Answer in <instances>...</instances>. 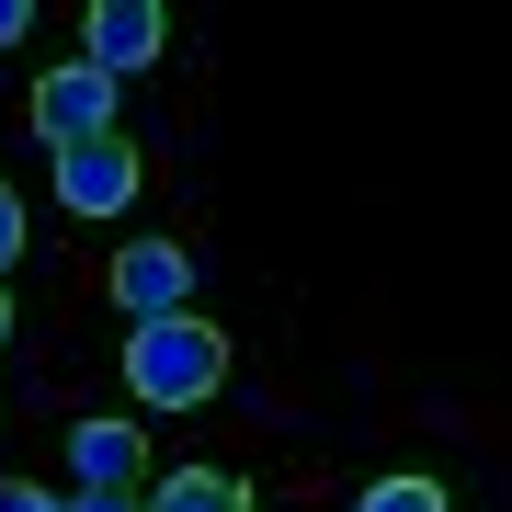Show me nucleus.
Segmentation results:
<instances>
[{"label": "nucleus", "mask_w": 512, "mask_h": 512, "mask_svg": "<svg viewBox=\"0 0 512 512\" xmlns=\"http://www.w3.org/2000/svg\"><path fill=\"white\" fill-rule=\"evenodd\" d=\"M126 387H137V410H205L228 387V330H205L194 308L183 319H137L126 330Z\"/></svg>", "instance_id": "nucleus-1"}, {"label": "nucleus", "mask_w": 512, "mask_h": 512, "mask_svg": "<svg viewBox=\"0 0 512 512\" xmlns=\"http://www.w3.org/2000/svg\"><path fill=\"white\" fill-rule=\"evenodd\" d=\"M35 137H46V148H92V137H114V80L80 69V57H69V69H46V80H35Z\"/></svg>", "instance_id": "nucleus-2"}, {"label": "nucleus", "mask_w": 512, "mask_h": 512, "mask_svg": "<svg viewBox=\"0 0 512 512\" xmlns=\"http://www.w3.org/2000/svg\"><path fill=\"white\" fill-rule=\"evenodd\" d=\"M114 308H126V319H183L194 308V251H183V239L114 251Z\"/></svg>", "instance_id": "nucleus-3"}, {"label": "nucleus", "mask_w": 512, "mask_h": 512, "mask_svg": "<svg viewBox=\"0 0 512 512\" xmlns=\"http://www.w3.org/2000/svg\"><path fill=\"white\" fill-rule=\"evenodd\" d=\"M57 205H69V217H126V205H137V148L126 137L57 148Z\"/></svg>", "instance_id": "nucleus-4"}, {"label": "nucleus", "mask_w": 512, "mask_h": 512, "mask_svg": "<svg viewBox=\"0 0 512 512\" xmlns=\"http://www.w3.org/2000/svg\"><path fill=\"white\" fill-rule=\"evenodd\" d=\"M160 0H92L80 12V69H103V80H126V69H148L160 57Z\"/></svg>", "instance_id": "nucleus-5"}, {"label": "nucleus", "mask_w": 512, "mask_h": 512, "mask_svg": "<svg viewBox=\"0 0 512 512\" xmlns=\"http://www.w3.org/2000/svg\"><path fill=\"white\" fill-rule=\"evenodd\" d=\"M69 467H80V490H137L148 444H137V421H69Z\"/></svg>", "instance_id": "nucleus-6"}, {"label": "nucleus", "mask_w": 512, "mask_h": 512, "mask_svg": "<svg viewBox=\"0 0 512 512\" xmlns=\"http://www.w3.org/2000/svg\"><path fill=\"white\" fill-rule=\"evenodd\" d=\"M137 512H251V490H239L228 467H171L160 490H148Z\"/></svg>", "instance_id": "nucleus-7"}, {"label": "nucleus", "mask_w": 512, "mask_h": 512, "mask_svg": "<svg viewBox=\"0 0 512 512\" xmlns=\"http://www.w3.org/2000/svg\"><path fill=\"white\" fill-rule=\"evenodd\" d=\"M353 512H456V490H444V478H365Z\"/></svg>", "instance_id": "nucleus-8"}, {"label": "nucleus", "mask_w": 512, "mask_h": 512, "mask_svg": "<svg viewBox=\"0 0 512 512\" xmlns=\"http://www.w3.org/2000/svg\"><path fill=\"white\" fill-rule=\"evenodd\" d=\"M57 512H137V490H69Z\"/></svg>", "instance_id": "nucleus-9"}, {"label": "nucleus", "mask_w": 512, "mask_h": 512, "mask_svg": "<svg viewBox=\"0 0 512 512\" xmlns=\"http://www.w3.org/2000/svg\"><path fill=\"white\" fill-rule=\"evenodd\" d=\"M12 251H23V205H12V183H0V274H12Z\"/></svg>", "instance_id": "nucleus-10"}, {"label": "nucleus", "mask_w": 512, "mask_h": 512, "mask_svg": "<svg viewBox=\"0 0 512 512\" xmlns=\"http://www.w3.org/2000/svg\"><path fill=\"white\" fill-rule=\"evenodd\" d=\"M0 512H57V490H23V478H0Z\"/></svg>", "instance_id": "nucleus-11"}, {"label": "nucleus", "mask_w": 512, "mask_h": 512, "mask_svg": "<svg viewBox=\"0 0 512 512\" xmlns=\"http://www.w3.org/2000/svg\"><path fill=\"white\" fill-rule=\"evenodd\" d=\"M35 35V12H23V0H0V46H23Z\"/></svg>", "instance_id": "nucleus-12"}, {"label": "nucleus", "mask_w": 512, "mask_h": 512, "mask_svg": "<svg viewBox=\"0 0 512 512\" xmlns=\"http://www.w3.org/2000/svg\"><path fill=\"white\" fill-rule=\"evenodd\" d=\"M0 342H12V296H0Z\"/></svg>", "instance_id": "nucleus-13"}]
</instances>
